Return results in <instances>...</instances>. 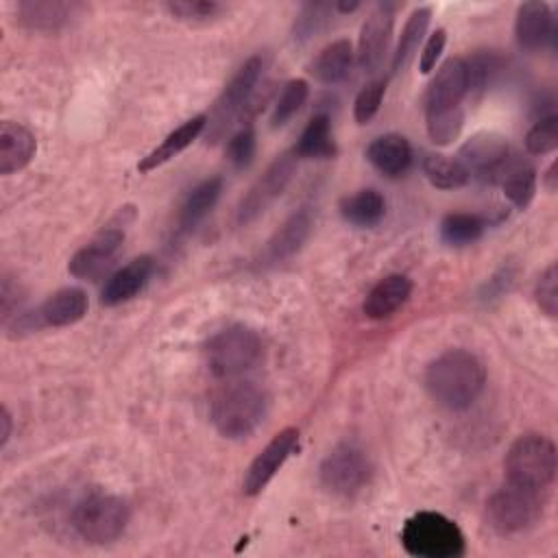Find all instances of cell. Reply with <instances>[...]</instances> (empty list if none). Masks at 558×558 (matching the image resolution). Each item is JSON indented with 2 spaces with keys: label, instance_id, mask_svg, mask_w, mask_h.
Listing matches in <instances>:
<instances>
[{
  "label": "cell",
  "instance_id": "cell-8",
  "mask_svg": "<svg viewBox=\"0 0 558 558\" xmlns=\"http://www.w3.org/2000/svg\"><path fill=\"white\" fill-rule=\"evenodd\" d=\"M543 506L545 493L506 482L486 499V521L501 536L519 534L530 530L543 517Z\"/></svg>",
  "mask_w": 558,
  "mask_h": 558
},
{
  "label": "cell",
  "instance_id": "cell-28",
  "mask_svg": "<svg viewBox=\"0 0 558 558\" xmlns=\"http://www.w3.org/2000/svg\"><path fill=\"white\" fill-rule=\"evenodd\" d=\"M340 216L360 229L377 227L386 216V198L373 187L360 190L340 201Z\"/></svg>",
  "mask_w": 558,
  "mask_h": 558
},
{
  "label": "cell",
  "instance_id": "cell-44",
  "mask_svg": "<svg viewBox=\"0 0 558 558\" xmlns=\"http://www.w3.org/2000/svg\"><path fill=\"white\" fill-rule=\"evenodd\" d=\"M0 425H2V429H0V445H2V447H7V442H9V438H11V425H13L11 414H9V410H7V408H2Z\"/></svg>",
  "mask_w": 558,
  "mask_h": 558
},
{
  "label": "cell",
  "instance_id": "cell-32",
  "mask_svg": "<svg viewBox=\"0 0 558 558\" xmlns=\"http://www.w3.org/2000/svg\"><path fill=\"white\" fill-rule=\"evenodd\" d=\"M486 229V220L477 214H447L440 222V240L449 246H466L482 238Z\"/></svg>",
  "mask_w": 558,
  "mask_h": 558
},
{
  "label": "cell",
  "instance_id": "cell-39",
  "mask_svg": "<svg viewBox=\"0 0 558 558\" xmlns=\"http://www.w3.org/2000/svg\"><path fill=\"white\" fill-rule=\"evenodd\" d=\"M166 11L181 20V22H207L218 17L225 7L220 2H205V0H194V2H166Z\"/></svg>",
  "mask_w": 558,
  "mask_h": 558
},
{
  "label": "cell",
  "instance_id": "cell-1",
  "mask_svg": "<svg viewBox=\"0 0 558 558\" xmlns=\"http://www.w3.org/2000/svg\"><path fill=\"white\" fill-rule=\"evenodd\" d=\"M484 384V364L477 355L464 349H449L434 357L425 368V388L429 397L451 412L471 408L482 395Z\"/></svg>",
  "mask_w": 558,
  "mask_h": 558
},
{
  "label": "cell",
  "instance_id": "cell-12",
  "mask_svg": "<svg viewBox=\"0 0 558 558\" xmlns=\"http://www.w3.org/2000/svg\"><path fill=\"white\" fill-rule=\"evenodd\" d=\"M126 235V222H118L113 220L111 225L102 227L85 246H81L70 264L68 270L70 275H74L76 279H96L98 275H102L116 259L122 242Z\"/></svg>",
  "mask_w": 558,
  "mask_h": 558
},
{
  "label": "cell",
  "instance_id": "cell-26",
  "mask_svg": "<svg viewBox=\"0 0 558 558\" xmlns=\"http://www.w3.org/2000/svg\"><path fill=\"white\" fill-rule=\"evenodd\" d=\"M353 65V46L349 39L327 44L310 63V74L323 85H336L347 78Z\"/></svg>",
  "mask_w": 558,
  "mask_h": 558
},
{
  "label": "cell",
  "instance_id": "cell-30",
  "mask_svg": "<svg viewBox=\"0 0 558 558\" xmlns=\"http://www.w3.org/2000/svg\"><path fill=\"white\" fill-rule=\"evenodd\" d=\"M294 155L299 159H329L336 155V144L331 135V122L327 113H316L303 129Z\"/></svg>",
  "mask_w": 558,
  "mask_h": 558
},
{
  "label": "cell",
  "instance_id": "cell-4",
  "mask_svg": "<svg viewBox=\"0 0 558 558\" xmlns=\"http://www.w3.org/2000/svg\"><path fill=\"white\" fill-rule=\"evenodd\" d=\"M264 355V342L246 325H229L205 344V364L214 377L235 379L253 371Z\"/></svg>",
  "mask_w": 558,
  "mask_h": 558
},
{
  "label": "cell",
  "instance_id": "cell-27",
  "mask_svg": "<svg viewBox=\"0 0 558 558\" xmlns=\"http://www.w3.org/2000/svg\"><path fill=\"white\" fill-rule=\"evenodd\" d=\"M220 192H222L220 177H209V179L201 181L196 187H192L179 209V231H183V233L194 231L196 225L211 211Z\"/></svg>",
  "mask_w": 558,
  "mask_h": 558
},
{
  "label": "cell",
  "instance_id": "cell-38",
  "mask_svg": "<svg viewBox=\"0 0 558 558\" xmlns=\"http://www.w3.org/2000/svg\"><path fill=\"white\" fill-rule=\"evenodd\" d=\"M384 94H386V81L384 78L371 81L357 92V96L353 100V118H355L357 124H366L375 118V113L381 107Z\"/></svg>",
  "mask_w": 558,
  "mask_h": 558
},
{
  "label": "cell",
  "instance_id": "cell-21",
  "mask_svg": "<svg viewBox=\"0 0 558 558\" xmlns=\"http://www.w3.org/2000/svg\"><path fill=\"white\" fill-rule=\"evenodd\" d=\"M412 294V281L405 275H388L377 281L362 303V312L366 318L384 320L392 316Z\"/></svg>",
  "mask_w": 558,
  "mask_h": 558
},
{
  "label": "cell",
  "instance_id": "cell-11",
  "mask_svg": "<svg viewBox=\"0 0 558 558\" xmlns=\"http://www.w3.org/2000/svg\"><path fill=\"white\" fill-rule=\"evenodd\" d=\"M296 161H299V157L294 155V150L281 153L264 170V174L251 185V190L244 194V198L238 205L235 222L240 227L257 220L283 194V190L288 187V183L292 181V177L296 172Z\"/></svg>",
  "mask_w": 558,
  "mask_h": 558
},
{
  "label": "cell",
  "instance_id": "cell-45",
  "mask_svg": "<svg viewBox=\"0 0 558 558\" xmlns=\"http://www.w3.org/2000/svg\"><path fill=\"white\" fill-rule=\"evenodd\" d=\"M556 168H558V163L554 161V163L547 168L545 177H543V181H545V187H547L549 192H554V190H556V179H558V174H556Z\"/></svg>",
  "mask_w": 558,
  "mask_h": 558
},
{
  "label": "cell",
  "instance_id": "cell-15",
  "mask_svg": "<svg viewBox=\"0 0 558 558\" xmlns=\"http://www.w3.org/2000/svg\"><path fill=\"white\" fill-rule=\"evenodd\" d=\"M508 155H510V148L504 135L493 131H482L471 135L460 146L458 159L469 170L471 177H480L482 181L493 183L497 170L508 159Z\"/></svg>",
  "mask_w": 558,
  "mask_h": 558
},
{
  "label": "cell",
  "instance_id": "cell-20",
  "mask_svg": "<svg viewBox=\"0 0 558 558\" xmlns=\"http://www.w3.org/2000/svg\"><path fill=\"white\" fill-rule=\"evenodd\" d=\"M81 9L76 2L59 0H26L15 4V22L31 31H57Z\"/></svg>",
  "mask_w": 558,
  "mask_h": 558
},
{
  "label": "cell",
  "instance_id": "cell-18",
  "mask_svg": "<svg viewBox=\"0 0 558 558\" xmlns=\"http://www.w3.org/2000/svg\"><path fill=\"white\" fill-rule=\"evenodd\" d=\"M153 268H155V262L150 255H140V257L131 259L126 266H122L107 279V283L100 292V303L105 307H116V305L133 299L150 279Z\"/></svg>",
  "mask_w": 558,
  "mask_h": 558
},
{
  "label": "cell",
  "instance_id": "cell-41",
  "mask_svg": "<svg viewBox=\"0 0 558 558\" xmlns=\"http://www.w3.org/2000/svg\"><path fill=\"white\" fill-rule=\"evenodd\" d=\"M534 299H536V305L549 318L558 316V266L554 262L541 272L534 288Z\"/></svg>",
  "mask_w": 558,
  "mask_h": 558
},
{
  "label": "cell",
  "instance_id": "cell-36",
  "mask_svg": "<svg viewBox=\"0 0 558 558\" xmlns=\"http://www.w3.org/2000/svg\"><path fill=\"white\" fill-rule=\"evenodd\" d=\"M307 94H310V85L305 78H292L283 85L277 102H275V109H272V116H270V126L272 129H279L283 126L307 100Z\"/></svg>",
  "mask_w": 558,
  "mask_h": 558
},
{
  "label": "cell",
  "instance_id": "cell-23",
  "mask_svg": "<svg viewBox=\"0 0 558 558\" xmlns=\"http://www.w3.org/2000/svg\"><path fill=\"white\" fill-rule=\"evenodd\" d=\"M366 159L375 170L386 177L403 174L412 163V146L399 133H386L375 137L366 148Z\"/></svg>",
  "mask_w": 558,
  "mask_h": 558
},
{
  "label": "cell",
  "instance_id": "cell-37",
  "mask_svg": "<svg viewBox=\"0 0 558 558\" xmlns=\"http://www.w3.org/2000/svg\"><path fill=\"white\" fill-rule=\"evenodd\" d=\"M558 146V116H541L534 120L525 135V148L530 155H547Z\"/></svg>",
  "mask_w": 558,
  "mask_h": 558
},
{
  "label": "cell",
  "instance_id": "cell-29",
  "mask_svg": "<svg viewBox=\"0 0 558 558\" xmlns=\"http://www.w3.org/2000/svg\"><path fill=\"white\" fill-rule=\"evenodd\" d=\"M429 17H432V9L429 7H418V9H414L408 15V20H405V24L401 28L397 48L392 52V61H390V70L392 72H403L410 65L414 52L418 50V44L425 37V31L429 26Z\"/></svg>",
  "mask_w": 558,
  "mask_h": 558
},
{
  "label": "cell",
  "instance_id": "cell-5",
  "mask_svg": "<svg viewBox=\"0 0 558 558\" xmlns=\"http://www.w3.org/2000/svg\"><path fill=\"white\" fill-rule=\"evenodd\" d=\"M401 545L418 558H458L464 554V534L445 514L423 510L405 521Z\"/></svg>",
  "mask_w": 558,
  "mask_h": 558
},
{
  "label": "cell",
  "instance_id": "cell-25",
  "mask_svg": "<svg viewBox=\"0 0 558 558\" xmlns=\"http://www.w3.org/2000/svg\"><path fill=\"white\" fill-rule=\"evenodd\" d=\"M205 126H207V116L205 113H198V116L185 120L181 126L170 131L157 148H153L146 157H142V161L137 163V170L140 172H150V170L163 166L166 161L177 157L181 150H185L205 131Z\"/></svg>",
  "mask_w": 558,
  "mask_h": 558
},
{
  "label": "cell",
  "instance_id": "cell-24",
  "mask_svg": "<svg viewBox=\"0 0 558 558\" xmlns=\"http://www.w3.org/2000/svg\"><path fill=\"white\" fill-rule=\"evenodd\" d=\"M493 183H499L506 198L517 207L525 209L536 192V170L532 163L508 155V159L497 170Z\"/></svg>",
  "mask_w": 558,
  "mask_h": 558
},
{
  "label": "cell",
  "instance_id": "cell-9",
  "mask_svg": "<svg viewBox=\"0 0 558 558\" xmlns=\"http://www.w3.org/2000/svg\"><path fill=\"white\" fill-rule=\"evenodd\" d=\"M373 475L368 456L353 442L336 445L320 462V484L336 497H355L362 493Z\"/></svg>",
  "mask_w": 558,
  "mask_h": 558
},
{
  "label": "cell",
  "instance_id": "cell-10",
  "mask_svg": "<svg viewBox=\"0 0 558 558\" xmlns=\"http://www.w3.org/2000/svg\"><path fill=\"white\" fill-rule=\"evenodd\" d=\"M87 294L81 288H61L33 312L17 314L7 327L15 331L13 336L33 333L44 327H68L87 314Z\"/></svg>",
  "mask_w": 558,
  "mask_h": 558
},
{
  "label": "cell",
  "instance_id": "cell-33",
  "mask_svg": "<svg viewBox=\"0 0 558 558\" xmlns=\"http://www.w3.org/2000/svg\"><path fill=\"white\" fill-rule=\"evenodd\" d=\"M336 11V4L327 2H305L301 4L299 13L294 15L292 22V41L294 44H305L312 37H316L320 31H325L331 22V15Z\"/></svg>",
  "mask_w": 558,
  "mask_h": 558
},
{
  "label": "cell",
  "instance_id": "cell-16",
  "mask_svg": "<svg viewBox=\"0 0 558 558\" xmlns=\"http://www.w3.org/2000/svg\"><path fill=\"white\" fill-rule=\"evenodd\" d=\"M312 225H314V216H312L310 207H301L294 214H290L283 220V225L266 242V246L259 255V264L275 266V264H281V262L290 259L292 255H296L301 251V246L305 244V240L310 238Z\"/></svg>",
  "mask_w": 558,
  "mask_h": 558
},
{
  "label": "cell",
  "instance_id": "cell-6",
  "mask_svg": "<svg viewBox=\"0 0 558 558\" xmlns=\"http://www.w3.org/2000/svg\"><path fill=\"white\" fill-rule=\"evenodd\" d=\"M129 523V506L122 497L111 493H89L76 501L72 510L74 532L92 545H107L116 541Z\"/></svg>",
  "mask_w": 558,
  "mask_h": 558
},
{
  "label": "cell",
  "instance_id": "cell-13",
  "mask_svg": "<svg viewBox=\"0 0 558 558\" xmlns=\"http://www.w3.org/2000/svg\"><path fill=\"white\" fill-rule=\"evenodd\" d=\"M299 442V429L286 427L272 436V440L255 456V460L248 464L244 480H242V493L253 497L259 495L266 484L275 477V473L283 466V462L292 456Z\"/></svg>",
  "mask_w": 558,
  "mask_h": 558
},
{
  "label": "cell",
  "instance_id": "cell-14",
  "mask_svg": "<svg viewBox=\"0 0 558 558\" xmlns=\"http://www.w3.org/2000/svg\"><path fill=\"white\" fill-rule=\"evenodd\" d=\"M395 24V7L388 2H379L371 9L368 17L364 20L357 37V65L373 74L388 52V44L392 37Z\"/></svg>",
  "mask_w": 558,
  "mask_h": 558
},
{
  "label": "cell",
  "instance_id": "cell-31",
  "mask_svg": "<svg viewBox=\"0 0 558 558\" xmlns=\"http://www.w3.org/2000/svg\"><path fill=\"white\" fill-rule=\"evenodd\" d=\"M421 168L425 179L438 190H458L464 187L471 179L469 170L460 163L458 157H449L442 153H425L421 159Z\"/></svg>",
  "mask_w": 558,
  "mask_h": 558
},
{
  "label": "cell",
  "instance_id": "cell-17",
  "mask_svg": "<svg viewBox=\"0 0 558 558\" xmlns=\"http://www.w3.org/2000/svg\"><path fill=\"white\" fill-rule=\"evenodd\" d=\"M469 96L466 87V68L462 57L447 59L436 76L429 81L425 92V111L456 109L462 107V100Z\"/></svg>",
  "mask_w": 558,
  "mask_h": 558
},
{
  "label": "cell",
  "instance_id": "cell-34",
  "mask_svg": "<svg viewBox=\"0 0 558 558\" xmlns=\"http://www.w3.org/2000/svg\"><path fill=\"white\" fill-rule=\"evenodd\" d=\"M464 68H466V87H469V96H480L484 94L493 81L497 78V74L504 68V61L497 52L493 50H480L475 54H471L469 59H464Z\"/></svg>",
  "mask_w": 558,
  "mask_h": 558
},
{
  "label": "cell",
  "instance_id": "cell-35",
  "mask_svg": "<svg viewBox=\"0 0 558 558\" xmlns=\"http://www.w3.org/2000/svg\"><path fill=\"white\" fill-rule=\"evenodd\" d=\"M464 124V109H440V111H425V129L434 144L447 146L451 144Z\"/></svg>",
  "mask_w": 558,
  "mask_h": 558
},
{
  "label": "cell",
  "instance_id": "cell-42",
  "mask_svg": "<svg viewBox=\"0 0 558 558\" xmlns=\"http://www.w3.org/2000/svg\"><path fill=\"white\" fill-rule=\"evenodd\" d=\"M445 44H447V33H445V28H436V31L427 37V41H425V46H423V52H421V59H418V70H421L423 74H429V72L436 68V61L440 59V54H442V50H445Z\"/></svg>",
  "mask_w": 558,
  "mask_h": 558
},
{
  "label": "cell",
  "instance_id": "cell-7",
  "mask_svg": "<svg viewBox=\"0 0 558 558\" xmlns=\"http://www.w3.org/2000/svg\"><path fill=\"white\" fill-rule=\"evenodd\" d=\"M264 72V57L253 54L248 57L231 76V81L225 85L220 96L216 98L211 113L207 116V142L216 144L233 124L235 118L242 116L246 109L251 96L255 94V87Z\"/></svg>",
  "mask_w": 558,
  "mask_h": 558
},
{
  "label": "cell",
  "instance_id": "cell-3",
  "mask_svg": "<svg viewBox=\"0 0 558 558\" xmlns=\"http://www.w3.org/2000/svg\"><path fill=\"white\" fill-rule=\"evenodd\" d=\"M504 471L508 484L547 493L556 477V445L543 434H521L506 451Z\"/></svg>",
  "mask_w": 558,
  "mask_h": 558
},
{
  "label": "cell",
  "instance_id": "cell-22",
  "mask_svg": "<svg viewBox=\"0 0 558 558\" xmlns=\"http://www.w3.org/2000/svg\"><path fill=\"white\" fill-rule=\"evenodd\" d=\"M37 150L35 135L17 122H0V172L13 174L31 163Z\"/></svg>",
  "mask_w": 558,
  "mask_h": 558
},
{
  "label": "cell",
  "instance_id": "cell-19",
  "mask_svg": "<svg viewBox=\"0 0 558 558\" xmlns=\"http://www.w3.org/2000/svg\"><path fill=\"white\" fill-rule=\"evenodd\" d=\"M517 44L525 50H538L554 37V15L547 2H523L514 17Z\"/></svg>",
  "mask_w": 558,
  "mask_h": 558
},
{
  "label": "cell",
  "instance_id": "cell-2",
  "mask_svg": "<svg viewBox=\"0 0 558 558\" xmlns=\"http://www.w3.org/2000/svg\"><path fill=\"white\" fill-rule=\"evenodd\" d=\"M268 410L266 392L248 379H227L209 401V418L225 438L240 440L251 436Z\"/></svg>",
  "mask_w": 558,
  "mask_h": 558
},
{
  "label": "cell",
  "instance_id": "cell-43",
  "mask_svg": "<svg viewBox=\"0 0 558 558\" xmlns=\"http://www.w3.org/2000/svg\"><path fill=\"white\" fill-rule=\"evenodd\" d=\"M0 303H2V320L4 325L11 323V318L17 316V307L22 303V292L20 286L15 281H11V277L2 279V290H0Z\"/></svg>",
  "mask_w": 558,
  "mask_h": 558
},
{
  "label": "cell",
  "instance_id": "cell-40",
  "mask_svg": "<svg viewBox=\"0 0 558 558\" xmlns=\"http://www.w3.org/2000/svg\"><path fill=\"white\" fill-rule=\"evenodd\" d=\"M255 131L251 124L242 126L238 133L231 135V140L227 142V159L233 168L242 170L246 168L253 157H255V148H257V142H255Z\"/></svg>",
  "mask_w": 558,
  "mask_h": 558
}]
</instances>
